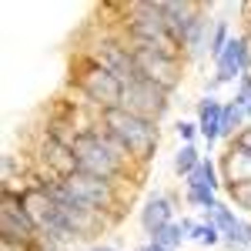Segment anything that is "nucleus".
<instances>
[{"label":"nucleus","instance_id":"4","mask_svg":"<svg viewBox=\"0 0 251 251\" xmlns=\"http://www.w3.org/2000/svg\"><path fill=\"white\" fill-rule=\"evenodd\" d=\"M121 107L154 124L157 117L168 111V91L157 87V84H151V80L137 77V80H131V84H124V100H121Z\"/></svg>","mask_w":251,"mask_h":251},{"label":"nucleus","instance_id":"22","mask_svg":"<svg viewBox=\"0 0 251 251\" xmlns=\"http://www.w3.org/2000/svg\"><path fill=\"white\" fill-rule=\"evenodd\" d=\"M238 121H241V107H238V104H228L225 114H221V137L231 134L234 127H238Z\"/></svg>","mask_w":251,"mask_h":251},{"label":"nucleus","instance_id":"24","mask_svg":"<svg viewBox=\"0 0 251 251\" xmlns=\"http://www.w3.org/2000/svg\"><path fill=\"white\" fill-rule=\"evenodd\" d=\"M231 194H234L238 204L251 208V181H238V184H231Z\"/></svg>","mask_w":251,"mask_h":251},{"label":"nucleus","instance_id":"28","mask_svg":"<svg viewBox=\"0 0 251 251\" xmlns=\"http://www.w3.org/2000/svg\"><path fill=\"white\" fill-rule=\"evenodd\" d=\"M177 134L184 137V141H191V137L198 134V124H191V121H181V124H177Z\"/></svg>","mask_w":251,"mask_h":251},{"label":"nucleus","instance_id":"11","mask_svg":"<svg viewBox=\"0 0 251 251\" xmlns=\"http://www.w3.org/2000/svg\"><path fill=\"white\" fill-rule=\"evenodd\" d=\"M44 161L54 168L57 181L71 177V174H77V154H74V148H67V144L54 141L50 134H47V141H44Z\"/></svg>","mask_w":251,"mask_h":251},{"label":"nucleus","instance_id":"30","mask_svg":"<svg viewBox=\"0 0 251 251\" xmlns=\"http://www.w3.org/2000/svg\"><path fill=\"white\" fill-rule=\"evenodd\" d=\"M91 251H114V248H107V245H104V248H91Z\"/></svg>","mask_w":251,"mask_h":251},{"label":"nucleus","instance_id":"9","mask_svg":"<svg viewBox=\"0 0 251 251\" xmlns=\"http://www.w3.org/2000/svg\"><path fill=\"white\" fill-rule=\"evenodd\" d=\"M94 64H100L104 71H111L117 80H124V84H131L137 80V64H134V50H127V47H121V44H111V40H104L100 47L94 50Z\"/></svg>","mask_w":251,"mask_h":251},{"label":"nucleus","instance_id":"21","mask_svg":"<svg viewBox=\"0 0 251 251\" xmlns=\"http://www.w3.org/2000/svg\"><path fill=\"white\" fill-rule=\"evenodd\" d=\"M188 231H191L194 241H204V245H214L218 241V228L214 225H184Z\"/></svg>","mask_w":251,"mask_h":251},{"label":"nucleus","instance_id":"5","mask_svg":"<svg viewBox=\"0 0 251 251\" xmlns=\"http://www.w3.org/2000/svg\"><path fill=\"white\" fill-rule=\"evenodd\" d=\"M80 91L87 94V100L100 104V114L104 111H114L124 100V80H117L111 71H104L100 64H91L84 74H80Z\"/></svg>","mask_w":251,"mask_h":251},{"label":"nucleus","instance_id":"14","mask_svg":"<svg viewBox=\"0 0 251 251\" xmlns=\"http://www.w3.org/2000/svg\"><path fill=\"white\" fill-rule=\"evenodd\" d=\"M228 181H231V184H238V181H251V154L231 148V154H228Z\"/></svg>","mask_w":251,"mask_h":251},{"label":"nucleus","instance_id":"8","mask_svg":"<svg viewBox=\"0 0 251 251\" xmlns=\"http://www.w3.org/2000/svg\"><path fill=\"white\" fill-rule=\"evenodd\" d=\"M0 231H3V238H10V241H27V238H34V234H37V225H34V218L27 214L24 201L14 198L10 191L3 194V208H0Z\"/></svg>","mask_w":251,"mask_h":251},{"label":"nucleus","instance_id":"16","mask_svg":"<svg viewBox=\"0 0 251 251\" xmlns=\"http://www.w3.org/2000/svg\"><path fill=\"white\" fill-rule=\"evenodd\" d=\"M198 164H201V157L194 151V144H184V148L177 151V157H174V171L181 174V177H191V174L198 171Z\"/></svg>","mask_w":251,"mask_h":251},{"label":"nucleus","instance_id":"20","mask_svg":"<svg viewBox=\"0 0 251 251\" xmlns=\"http://www.w3.org/2000/svg\"><path fill=\"white\" fill-rule=\"evenodd\" d=\"M188 198H191V204H198V208H204V211H211L214 204V191L211 188H188Z\"/></svg>","mask_w":251,"mask_h":251},{"label":"nucleus","instance_id":"29","mask_svg":"<svg viewBox=\"0 0 251 251\" xmlns=\"http://www.w3.org/2000/svg\"><path fill=\"white\" fill-rule=\"evenodd\" d=\"M141 251H164V248H161V245H154V241H151V245H148V248H141Z\"/></svg>","mask_w":251,"mask_h":251},{"label":"nucleus","instance_id":"15","mask_svg":"<svg viewBox=\"0 0 251 251\" xmlns=\"http://www.w3.org/2000/svg\"><path fill=\"white\" fill-rule=\"evenodd\" d=\"M154 238V245H161L164 251H174V248H181V241H184V225H164L161 231H154L151 234Z\"/></svg>","mask_w":251,"mask_h":251},{"label":"nucleus","instance_id":"2","mask_svg":"<svg viewBox=\"0 0 251 251\" xmlns=\"http://www.w3.org/2000/svg\"><path fill=\"white\" fill-rule=\"evenodd\" d=\"M104 131L114 137L117 144L127 151L137 161H148L157 148V127L144 117L131 114L124 107H114V111H104Z\"/></svg>","mask_w":251,"mask_h":251},{"label":"nucleus","instance_id":"25","mask_svg":"<svg viewBox=\"0 0 251 251\" xmlns=\"http://www.w3.org/2000/svg\"><path fill=\"white\" fill-rule=\"evenodd\" d=\"M228 238H231L234 245H251V228H248V225H241V221H238V225H234L231 231H228Z\"/></svg>","mask_w":251,"mask_h":251},{"label":"nucleus","instance_id":"17","mask_svg":"<svg viewBox=\"0 0 251 251\" xmlns=\"http://www.w3.org/2000/svg\"><path fill=\"white\" fill-rule=\"evenodd\" d=\"M188 188H218V177H214V164L211 161H201L198 164V171L188 177Z\"/></svg>","mask_w":251,"mask_h":251},{"label":"nucleus","instance_id":"18","mask_svg":"<svg viewBox=\"0 0 251 251\" xmlns=\"http://www.w3.org/2000/svg\"><path fill=\"white\" fill-rule=\"evenodd\" d=\"M204 37H208V20L198 17L194 27L188 30V37H184V47H188L191 54H201V50H204Z\"/></svg>","mask_w":251,"mask_h":251},{"label":"nucleus","instance_id":"7","mask_svg":"<svg viewBox=\"0 0 251 251\" xmlns=\"http://www.w3.org/2000/svg\"><path fill=\"white\" fill-rule=\"evenodd\" d=\"M64 184H67V191L77 198L80 204H87V208H111L114 204V191H111V181H104V177H94V174H71V177H64Z\"/></svg>","mask_w":251,"mask_h":251},{"label":"nucleus","instance_id":"23","mask_svg":"<svg viewBox=\"0 0 251 251\" xmlns=\"http://www.w3.org/2000/svg\"><path fill=\"white\" fill-rule=\"evenodd\" d=\"M225 47H228V27H225V24H218V27H214V34H211V47H208V50H211L214 57H221V50H225Z\"/></svg>","mask_w":251,"mask_h":251},{"label":"nucleus","instance_id":"12","mask_svg":"<svg viewBox=\"0 0 251 251\" xmlns=\"http://www.w3.org/2000/svg\"><path fill=\"white\" fill-rule=\"evenodd\" d=\"M141 225H144V228H148L151 234L161 231L164 225H171V201H168L164 194H154V198H148V204L141 208Z\"/></svg>","mask_w":251,"mask_h":251},{"label":"nucleus","instance_id":"31","mask_svg":"<svg viewBox=\"0 0 251 251\" xmlns=\"http://www.w3.org/2000/svg\"><path fill=\"white\" fill-rule=\"evenodd\" d=\"M245 111H248V117H251V104H248V107H245Z\"/></svg>","mask_w":251,"mask_h":251},{"label":"nucleus","instance_id":"26","mask_svg":"<svg viewBox=\"0 0 251 251\" xmlns=\"http://www.w3.org/2000/svg\"><path fill=\"white\" fill-rule=\"evenodd\" d=\"M234 104H238V107H248V104H251V77H241V84H238V97H234Z\"/></svg>","mask_w":251,"mask_h":251},{"label":"nucleus","instance_id":"3","mask_svg":"<svg viewBox=\"0 0 251 251\" xmlns=\"http://www.w3.org/2000/svg\"><path fill=\"white\" fill-rule=\"evenodd\" d=\"M131 34H134V44H148V47H154L161 54L177 57L181 40L171 34L168 20L161 14V3H137L131 10Z\"/></svg>","mask_w":251,"mask_h":251},{"label":"nucleus","instance_id":"6","mask_svg":"<svg viewBox=\"0 0 251 251\" xmlns=\"http://www.w3.org/2000/svg\"><path fill=\"white\" fill-rule=\"evenodd\" d=\"M134 64H137V74L141 77L157 84V87H164V91H171L174 84H177V74H181L177 57L161 54V50L148 47V44H137L134 47Z\"/></svg>","mask_w":251,"mask_h":251},{"label":"nucleus","instance_id":"13","mask_svg":"<svg viewBox=\"0 0 251 251\" xmlns=\"http://www.w3.org/2000/svg\"><path fill=\"white\" fill-rule=\"evenodd\" d=\"M221 114H225V104H218L214 97H208V100H201L198 104V131L208 137V141H214V137H221Z\"/></svg>","mask_w":251,"mask_h":251},{"label":"nucleus","instance_id":"1","mask_svg":"<svg viewBox=\"0 0 251 251\" xmlns=\"http://www.w3.org/2000/svg\"><path fill=\"white\" fill-rule=\"evenodd\" d=\"M74 154H77V171L104 177V181H114L117 174L124 171L127 151L107 131H84L77 137V144H74Z\"/></svg>","mask_w":251,"mask_h":251},{"label":"nucleus","instance_id":"19","mask_svg":"<svg viewBox=\"0 0 251 251\" xmlns=\"http://www.w3.org/2000/svg\"><path fill=\"white\" fill-rule=\"evenodd\" d=\"M208 214H211L214 228H218V231H225V234H228V231L234 228V225H238V221H234V214L228 211V208H221V204H214V208H211Z\"/></svg>","mask_w":251,"mask_h":251},{"label":"nucleus","instance_id":"27","mask_svg":"<svg viewBox=\"0 0 251 251\" xmlns=\"http://www.w3.org/2000/svg\"><path fill=\"white\" fill-rule=\"evenodd\" d=\"M234 148H238V151H245V154H251V127H245L241 134L234 137Z\"/></svg>","mask_w":251,"mask_h":251},{"label":"nucleus","instance_id":"10","mask_svg":"<svg viewBox=\"0 0 251 251\" xmlns=\"http://www.w3.org/2000/svg\"><path fill=\"white\" fill-rule=\"evenodd\" d=\"M251 40H241V37H234V40H228V47L221 50V57H218V77L211 80V87L214 84H225V80H234L245 67L251 64Z\"/></svg>","mask_w":251,"mask_h":251}]
</instances>
